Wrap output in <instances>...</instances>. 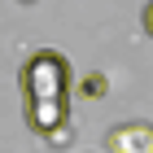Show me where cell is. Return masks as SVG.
<instances>
[{
  "mask_svg": "<svg viewBox=\"0 0 153 153\" xmlns=\"http://www.w3.org/2000/svg\"><path fill=\"white\" fill-rule=\"evenodd\" d=\"M109 149L114 153H153V127H114L109 131Z\"/></svg>",
  "mask_w": 153,
  "mask_h": 153,
  "instance_id": "obj_2",
  "label": "cell"
},
{
  "mask_svg": "<svg viewBox=\"0 0 153 153\" xmlns=\"http://www.w3.org/2000/svg\"><path fill=\"white\" fill-rule=\"evenodd\" d=\"M140 22H144V35H153V0L144 4V13H140Z\"/></svg>",
  "mask_w": 153,
  "mask_h": 153,
  "instance_id": "obj_3",
  "label": "cell"
},
{
  "mask_svg": "<svg viewBox=\"0 0 153 153\" xmlns=\"http://www.w3.org/2000/svg\"><path fill=\"white\" fill-rule=\"evenodd\" d=\"M22 96H26V127L44 140H57L66 127V101H70V61L57 48H39L22 66Z\"/></svg>",
  "mask_w": 153,
  "mask_h": 153,
  "instance_id": "obj_1",
  "label": "cell"
}]
</instances>
